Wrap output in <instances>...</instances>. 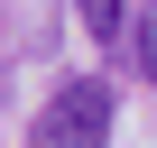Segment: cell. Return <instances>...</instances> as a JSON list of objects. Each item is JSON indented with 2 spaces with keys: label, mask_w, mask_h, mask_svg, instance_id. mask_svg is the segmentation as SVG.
<instances>
[{
  "label": "cell",
  "mask_w": 157,
  "mask_h": 148,
  "mask_svg": "<svg viewBox=\"0 0 157 148\" xmlns=\"http://www.w3.org/2000/svg\"><path fill=\"white\" fill-rule=\"evenodd\" d=\"M28 148H111V84L102 74H65L28 120Z\"/></svg>",
  "instance_id": "1"
}]
</instances>
